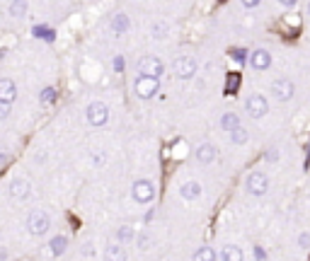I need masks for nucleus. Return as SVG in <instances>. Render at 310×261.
<instances>
[{"label": "nucleus", "instance_id": "nucleus-1", "mask_svg": "<svg viewBox=\"0 0 310 261\" xmlns=\"http://www.w3.org/2000/svg\"><path fill=\"white\" fill-rule=\"evenodd\" d=\"M160 92V82H158V77H148V75H138L136 80H133V94L138 97V99H153L155 94Z\"/></svg>", "mask_w": 310, "mask_h": 261}, {"label": "nucleus", "instance_id": "nucleus-2", "mask_svg": "<svg viewBox=\"0 0 310 261\" xmlns=\"http://www.w3.org/2000/svg\"><path fill=\"white\" fill-rule=\"evenodd\" d=\"M172 73L180 80H192L194 75L199 73V63H197V58L192 56H177L172 61Z\"/></svg>", "mask_w": 310, "mask_h": 261}, {"label": "nucleus", "instance_id": "nucleus-3", "mask_svg": "<svg viewBox=\"0 0 310 261\" xmlns=\"http://www.w3.org/2000/svg\"><path fill=\"white\" fill-rule=\"evenodd\" d=\"M136 70L138 75H148V77H160L165 73V63L160 61L158 56H153V54H146V56H141L136 61Z\"/></svg>", "mask_w": 310, "mask_h": 261}, {"label": "nucleus", "instance_id": "nucleus-4", "mask_svg": "<svg viewBox=\"0 0 310 261\" xmlns=\"http://www.w3.org/2000/svg\"><path fill=\"white\" fill-rule=\"evenodd\" d=\"M245 189H247V194L250 196H264L267 191H269V177L264 174V172H250L247 177H245Z\"/></svg>", "mask_w": 310, "mask_h": 261}, {"label": "nucleus", "instance_id": "nucleus-5", "mask_svg": "<svg viewBox=\"0 0 310 261\" xmlns=\"http://www.w3.org/2000/svg\"><path fill=\"white\" fill-rule=\"evenodd\" d=\"M131 196H133L136 203L148 205L155 198V184H153L150 179H136L133 187H131Z\"/></svg>", "mask_w": 310, "mask_h": 261}, {"label": "nucleus", "instance_id": "nucleus-6", "mask_svg": "<svg viewBox=\"0 0 310 261\" xmlns=\"http://www.w3.org/2000/svg\"><path fill=\"white\" fill-rule=\"evenodd\" d=\"M49 227H51V220H49V215H46L44 210H32V213H29V218H27V230H29V235L41 237V235L49 232Z\"/></svg>", "mask_w": 310, "mask_h": 261}, {"label": "nucleus", "instance_id": "nucleus-7", "mask_svg": "<svg viewBox=\"0 0 310 261\" xmlns=\"http://www.w3.org/2000/svg\"><path fill=\"white\" fill-rule=\"evenodd\" d=\"M245 112H247L250 119H262V116H267V112H269L267 97H264V94H250V97L245 99Z\"/></svg>", "mask_w": 310, "mask_h": 261}, {"label": "nucleus", "instance_id": "nucleus-8", "mask_svg": "<svg viewBox=\"0 0 310 261\" xmlns=\"http://www.w3.org/2000/svg\"><path fill=\"white\" fill-rule=\"evenodd\" d=\"M85 116H88V121H90L92 126H104L109 121V107L104 102H100V99L90 102L88 109H85Z\"/></svg>", "mask_w": 310, "mask_h": 261}, {"label": "nucleus", "instance_id": "nucleus-9", "mask_svg": "<svg viewBox=\"0 0 310 261\" xmlns=\"http://www.w3.org/2000/svg\"><path fill=\"white\" fill-rule=\"evenodd\" d=\"M247 65L257 73H264V70L272 68V54L267 49H252L250 56H247Z\"/></svg>", "mask_w": 310, "mask_h": 261}, {"label": "nucleus", "instance_id": "nucleus-10", "mask_svg": "<svg viewBox=\"0 0 310 261\" xmlns=\"http://www.w3.org/2000/svg\"><path fill=\"white\" fill-rule=\"evenodd\" d=\"M293 94H296V87H293L291 80L279 77V80H274L272 82V97L276 102H291Z\"/></svg>", "mask_w": 310, "mask_h": 261}, {"label": "nucleus", "instance_id": "nucleus-11", "mask_svg": "<svg viewBox=\"0 0 310 261\" xmlns=\"http://www.w3.org/2000/svg\"><path fill=\"white\" fill-rule=\"evenodd\" d=\"M194 157L199 165H213L218 160V148L213 143H201L199 148L194 150Z\"/></svg>", "mask_w": 310, "mask_h": 261}, {"label": "nucleus", "instance_id": "nucleus-12", "mask_svg": "<svg viewBox=\"0 0 310 261\" xmlns=\"http://www.w3.org/2000/svg\"><path fill=\"white\" fill-rule=\"evenodd\" d=\"M17 82L12 80V77H2L0 80V102H5V104H15V99H17Z\"/></svg>", "mask_w": 310, "mask_h": 261}, {"label": "nucleus", "instance_id": "nucleus-13", "mask_svg": "<svg viewBox=\"0 0 310 261\" xmlns=\"http://www.w3.org/2000/svg\"><path fill=\"white\" fill-rule=\"evenodd\" d=\"M7 194L15 198V201H24L29 194H32V187H29V182L27 179H12L10 182V187H7Z\"/></svg>", "mask_w": 310, "mask_h": 261}, {"label": "nucleus", "instance_id": "nucleus-14", "mask_svg": "<svg viewBox=\"0 0 310 261\" xmlns=\"http://www.w3.org/2000/svg\"><path fill=\"white\" fill-rule=\"evenodd\" d=\"M180 196H182V198H187V201H194V198H199V196H201V184H199V182H194V179L184 182L182 187H180Z\"/></svg>", "mask_w": 310, "mask_h": 261}, {"label": "nucleus", "instance_id": "nucleus-15", "mask_svg": "<svg viewBox=\"0 0 310 261\" xmlns=\"http://www.w3.org/2000/svg\"><path fill=\"white\" fill-rule=\"evenodd\" d=\"M104 259L107 261H126V249L121 247V242H111L104 249Z\"/></svg>", "mask_w": 310, "mask_h": 261}, {"label": "nucleus", "instance_id": "nucleus-16", "mask_svg": "<svg viewBox=\"0 0 310 261\" xmlns=\"http://www.w3.org/2000/svg\"><path fill=\"white\" fill-rule=\"evenodd\" d=\"M242 249L237 247V244H225L223 249H220V261H242Z\"/></svg>", "mask_w": 310, "mask_h": 261}, {"label": "nucleus", "instance_id": "nucleus-17", "mask_svg": "<svg viewBox=\"0 0 310 261\" xmlns=\"http://www.w3.org/2000/svg\"><path fill=\"white\" fill-rule=\"evenodd\" d=\"M220 126H223V130H228V133H233L235 129H240L242 124H240L237 112H225L223 114V116H220Z\"/></svg>", "mask_w": 310, "mask_h": 261}, {"label": "nucleus", "instance_id": "nucleus-18", "mask_svg": "<svg viewBox=\"0 0 310 261\" xmlns=\"http://www.w3.org/2000/svg\"><path fill=\"white\" fill-rule=\"evenodd\" d=\"M192 261H218V254L213 252V247H199L194 252Z\"/></svg>", "mask_w": 310, "mask_h": 261}, {"label": "nucleus", "instance_id": "nucleus-19", "mask_svg": "<svg viewBox=\"0 0 310 261\" xmlns=\"http://www.w3.org/2000/svg\"><path fill=\"white\" fill-rule=\"evenodd\" d=\"M49 247H51V254H54V257H61V254L66 252V247H68V237H66V235H56Z\"/></svg>", "mask_w": 310, "mask_h": 261}, {"label": "nucleus", "instance_id": "nucleus-20", "mask_svg": "<svg viewBox=\"0 0 310 261\" xmlns=\"http://www.w3.org/2000/svg\"><path fill=\"white\" fill-rule=\"evenodd\" d=\"M111 29H114L116 34H126L128 32V17L126 15H121V12L114 15V17H111Z\"/></svg>", "mask_w": 310, "mask_h": 261}, {"label": "nucleus", "instance_id": "nucleus-21", "mask_svg": "<svg viewBox=\"0 0 310 261\" xmlns=\"http://www.w3.org/2000/svg\"><path fill=\"white\" fill-rule=\"evenodd\" d=\"M27 10H29L27 0H12L10 2V15L12 17H27Z\"/></svg>", "mask_w": 310, "mask_h": 261}, {"label": "nucleus", "instance_id": "nucleus-22", "mask_svg": "<svg viewBox=\"0 0 310 261\" xmlns=\"http://www.w3.org/2000/svg\"><path fill=\"white\" fill-rule=\"evenodd\" d=\"M247 138H250V133H247V129H245V126H240V129H235L233 133H230V140H233V145H245V143H247Z\"/></svg>", "mask_w": 310, "mask_h": 261}, {"label": "nucleus", "instance_id": "nucleus-23", "mask_svg": "<svg viewBox=\"0 0 310 261\" xmlns=\"http://www.w3.org/2000/svg\"><path fill=\"white\" fill-rule=\"evenodd\" d=\"M116 240H119V242H131V240H136V230H133L131 225H121L119 232H116Z\"/></svg>", "mask_w": 310, "mask_h": 261}, {"label": "nucleus", "instance_id": "nucleus-24", "mask_svg": "<svg viewBox=\"0 0 310 261\" xmlns=\"http://www.w3.org/2000/svg\"><path fill=\"white\" fill-rule=\"evenodd\" d=\"M150 37H153V39H165V37H167V24H163V22L153 24V29H150Z\"/></svg>", "mask_w": 310, "mask_h": 261}, {"label": "nucleus", "instance_id": "nucleus-25", "mask_svg": "<svg viewBox=\"0 0 310 261\" xmlns=\"http://www.w3.org/2000/svg\"><path fill=\"white\" fill-rule=\"evenodd\" d=\"M10 114H12V104H5V102H0V121L10 119Z\"/></svg>", "mask_w": 310, "mask_h": 261}, {"label": "nucleus", "instance_id": "nucleus-26", "mask_svg": "<svg viewBox=\"0 0 310 261\" xmlns=\"http://www.w3.org/2000/svg\"><path fill=\"white\" fill-rule=\"evenodd\" d=\"M92 162H95V165H104V152H102V150H95V152H92Z\"/></svg>", "mask_w": 310, "mask_h": 261}, {"label": "nucleus", "instance_id": "nucleus-27", "mask_svg": "<svg viewBox=\"0 0 310 261\" xmlns=\"http://www.w3.org/2000/svg\"><path fill=\"white\" fill-rule=\"evenodd\" d=\"M298 244H301L303 249H310V232H303V235L298 237Z\"/></svg>", "mask_w": 310, "mask_h": 261}, {"label": "nucleus", "instance_id": "nucleus-28", "mask_svg": "<svg viewBox=\"0 0 310 261\" xmlns=\"http://www.w3.org/2000/svg\"><path fill=\"white\" fill-rule=\"evenodd\" d=\"M136 240H138V247H141V249H148V247H150V237H148V235H138Z\"/></svg>", "mask_w": 310, "mask_h": 261}, {"label": "nucleus", "instance_id": "nucleus-29", "mask_svg": "<svg viewBox=\"0 0 310 261\" xmlns=\"http://www.w3.org/2000/svg\"><path fill=\"white\" fill-rule=\"evenodd\" d=\"M51 99H54V87H46L41 92V102H51Z\"/></svg>", "mask_w": 310, "mask_h": 261}, {"label": "nucleus", "instance_id": "nucleus-30", "mask_svg": "<svg viewBox=\"0 0 310 261\" xmlns=\"http://www.w3.org/2000/svg\"><path fill=\"white\" fill-rule=\"evenodd\" d=\"M240 2H242L245 7H257V5H259L262 0H240Z\"/></svg>", "mask_w": 310, "mask_h": 261}, {"label": "nucleus", "instance_id": "nucleus-31", "mask_svg": "<svg viewBox=\"0 0 310 261\" xmlns=\"http://www.w3.org/2000/svg\"><path fill=\"white\" fill-rule=\"evenodd\" d=\"M279 2H281L284 7H296V5H298V0H279Z\"/></svg>", "mask_w": 310, "mask_h": 261}, {"label": "nucleus", "instance_id": "nucleus-32", "mask_svg": "<svg viewBox=\"0 0 310 261\" xmlns=\"http://www.w3.org/2000/svg\"><path fill=\"white\" fill-rule=\"evenodd\" d=\"M114 68H116V70H121V68H124V58H121V56L114 58Z\"/></svg>", "mask_w": 310, "mask_h": 261}, {"label": "nucleus", "instance_id": "nucleus-33", "mask_svg": "<svg viewBox=\"0 0 310 261\" xmlns=\"http://www.w3.org/2000/svg\"><path fill=\"white\" fill-rule=\"evenodd\" d=\"M264 157H267V160H276L279 152H276V150H269V152H264Z\"/></svg>", "mask_w": 310, "mask_h": 261}, {"label": "nucleus", "instance_id": "nucleus-34", "mask_svg": "<svg viewBox=\"0 0 310 261\" xmlns=\"http://www.w3.org/2000/svg\"><path fill=\"white\" fill-rule=\"evenodd\" d=\"M235 58L237 61H245V51H235Z\"/></svg>", "mask_w": 310, "mask_h": 261}, {"label": "nucleus", "instance_id": "nucleus-35", "mask_svg": "<svg viewBox=\"0 0 310 261\" xmlns=\"http://www.w3.org/2000/svg\"><path fill=\"white\" fill-rule=\"evenodd\" d=\"M306 15H308V17H310V2H308V5H306Z\"/></svg>", "mask_w": 310, "mask_h": 261}]
</instances>
